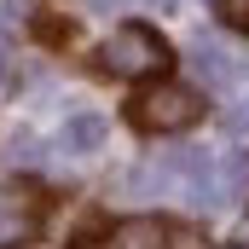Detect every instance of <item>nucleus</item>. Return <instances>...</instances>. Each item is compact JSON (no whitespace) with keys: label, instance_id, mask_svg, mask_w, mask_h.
Returning a JSON list of instances; mask_svg holds the SVG:
<instances>
[{"label":"nucleus","instance_id":"obj_1","mask_svg":"<svg viewBox=\"0 0 249 249\" xmlns=\"http://www.w3.org/2000/svg\"><path fill=\"white\" fill-rule=\"evenodd\" d=\"M99 70H105V75H116V81L162 75V70H168V41H162L151 23H122V29L99 47Z\"/></svg>","mask_w":249,"mask_h":249},{"label":"nucleus","instance_id":"obj_2","mask_svg":"<svg viewBox=\"0 0 249 249\" xmlns=\"http://www.w3.org/2000/svg\"><path fill=\"white\" fill-rule=\"evenodd\" d=\"M127 116H133V127H145V133H186V127L203 122V93L186 87V81H162L157 75V87H145L127 105Z\"/></svg>","mask_w":249,"mask_h":249},{"label":"nucleus","instance_id":"obj_3","mask_svg":"<svg viewBox=\"0 0 249 249\" xmlns=\"http://www.w3.org/2000/svg\"><path fill=\"white\" fill-rule=\"evenodd\" d=\"M168 238H174L168 220L133 214V220H116V226H110V244H99V249H168Z\"/></svg>","mask_w":249,"mask_h":249},{"label":"nucleus","instance_id":"obj_4","mask_svg":"<svg viewBox=\"0 0 249 249\" xmlns=\"http://www.w3.org/2000/svg\"><path fill=\"white\" fill-rule=\"evenodd\" d=\"M191 70H197V81H209V87H226V81H238L232 58H226L220 47H209V41H197V47H191Z\"/></svg>","mask_w":249,"mask_h":249},{"label":"nucleus","instance_id":"obj_5","mask_svg":"<svg viewBox=\"0 0 249 249\" xmlns=\"http://www.w3.org/2000/svg\"><path fill=\"white\" fill-rule=\"evenodd\" d=\"M105 116H70L64 122V151H99L105 145Z\"/></svg>","mask_w":249,"mask_h":249},{"label":"nucleus","instance_id":"obj_6","mask_svg":"<svg viewBox=\"0 0 249 249\" xmlns=\"http://www.w3.org/2000/svg\"><path fill=\"white\" fill-rule=\"evenodd\" d=\"M35 35H41L47 47H64V41H70L75 29H70V23H58V18H35Z\"/></svg>","mask_w":249,"mask_h":249},{"label":"nucleus","instance_id":"obj_7","mask_svg":"<svg viewBox=\"0 0 249 249\" xmlns=\"http://www.w3.org/2000/svg\"><path fill=\"white\" fill-rule=\"evenodd\" d=\"M220 18H226L232 29H244V35H249V0H220Z\"/></svg>","mask_w":249,"mask_h":249},{"label":"nucleus","instance_id":"obj_8","mask_svg":"<svg viewBox=\"0 0 249 249\" xmlns=\"http://www.w3.org/2000/svg\"><path fill=\"white\" fill-rule=\"evenodd\" d=\"M226 127H232V133H249V105H244V110H232V116H226Z\"/></svg>","mask_w":249,"mask_h":249},{"label":"nucleus","instance_id":"obj_9","mask_svg":"<svg viewBox=\"0 0 249 249\" xmlns=\"http://www.w3.org/2000/svg\"><path fill=\"white\" fill-rule=\"evenodd\" d=\"M145 6H168V0H145Z\"/></svg>","mask_w":249,"mask_h":249}]
</instances>
